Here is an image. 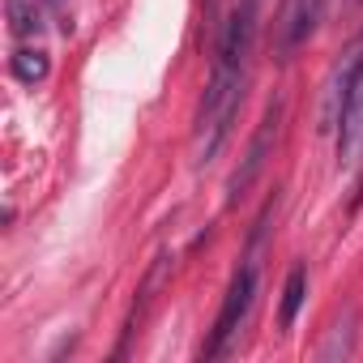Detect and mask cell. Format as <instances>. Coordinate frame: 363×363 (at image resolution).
<instances>
[{
  "label": "cell",
  "instance_id": "cell-1",
  "mask_svg": "<svg viewBox=\"0 0 363 363\" xmlns=\"http://www.w3.org/2000/svg\"><path fill=\"white\" fill-rule=\"evenodd\" d=\"M252 299H257V265L248 261V265L231 278V286H227V295H223V308H218L214 333H210V342L201 346L206 359H218V354L231 346V337L240 333V325H244L248 312H252Z\"/></svg>",
  "mask_w": 363,
  "mask_h": 363
},
{
  "label": "cell",
  "instance_id": "cell-2",
  "mask_svg": "<svg viewBox=\"0 0 363 363\" xmlns=\"http://www.w3.org/2000/svg\"><path fill=\"white\" fill-rule=\"evenodd\" d=\"M278 124H282V99H274L269 103V111H265V120H261V128H257V137L248 141V154H244V162H240V171L227 179V201L235 206L248 189H252V179L265 171V162H269V150H274V141H278Z\"/></svg>",
  "mask_w": 363,
  "mask_h": 363
},
{
  "label": "cell",
  "instance_id": "cell-3",
  "mask_svg": "<svg viewBox=\"0 0 363 363\" xmlns=\"http://www.w3.org/2000/svg\"><path fill=\"white\" fill-rule=\"evenodd\" d=\"M359 158H363V65L350 77V90L337 111V162L354 167Z\"/></svg>",
  "mask_w": 363,
  "mask_h": 363
},
{
  "label": "cell",
  "instance_id": "cell-4",
  "mask_svg": "<svg viewBox=\"0 0 363 363\" xmlns=\"http://www.w3.org/2000/svg\"><path fill=\"white\" fill-rule=\"evenodd\" d=\"M316 18H320V0H286L282 5V18H278V52H282V60H291L312 39Z\"/></svg>",
  "mask_w": 363,
  "mask_h": 363
},
{
  "label": "cell",
  "instance_id": "cell-5",
  "mask_svg": "<svg viewBox=\"0 0 363 363\" xmlns=\"http://www.w3.org/2000/svg\"><path fill=\"white\" fill-rule=\"evenodd\" d=\"M303 295H308V269L295 265V269L286 274V286H282V312H278L282 329L295 325V316H299V308H303Z\"/></svg>",
  "mask_w": 363,
  "mask_h": 363
},
{
  "label": "cell",
  "instance_id": "cell-6",
  "mask_svg": "<svg viewBox=\"0 0 363 363\" xmlns=\"http://www.w3.org/2000/svg\"><path fill=\"white\" fill-rule=\"evenodd\" d=\"M5 9H9V26L18 39H30L43 30V13H39L35 0H5Z\"/></svg>",
  "mask_w": 363,
  "mask_h": 363
},
{
  "label": "cell",
  "instance_id": "cell-7",
  "mask_svg": "<svg viewBox=\"0 0 363 363\" xmlns=\"http://www.w3.org/2000/svg\"><path fill=\"white\" fill-rule=\"evenodd\" d=\"M167 269H171V252H158V257H154V265H150V274H145V286H141V299H137V312H133V320H128V329H124V333H137V320H141V312L150 308V299H154V291L162 286V278H167Z\"/></svg>",
  "mask_w": 363,
  "mask_h": 363
},
{
  "label": "cell",
  "instance_id": "cell-8",
  "mask_svg": "<svg viewBox=\"0 0 363 363\" xmlns=\"http://www.w3.org/2000/svg\"><path fill=\"white\" fill-rule=\"evenodd\" d=\"M48 69H52V60H48L43 52H35V48H22V52L13 56V77H18V82H43Z\"/></svg>",
  "mask_w": 363,
  "mask_h": 363
},
{
  "label": "cell",
  "instance_id": "cell-9",
  "mask_svg": "<svg viewBox=\"0 0 363 363\" xmlns=\"http://www.w3.org/2000/svg\"><path fill=\"white\" fill-rule=\"evenodd\" d=\"M350 320H354V316L346 312V316L333 325V342L320 350V359H337V354H350Z\"/></svg>",
  "mask_w": 363,
  "mask_h": 363
}]
</instances>
